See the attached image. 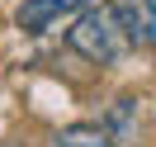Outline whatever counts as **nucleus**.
Returning a JSON list of instances; mask_svg holds the SVG:
<instances>
[{
    "label": "nucleus",
    "mask_w": 156,
    "mask_h": 147,
    "mask_svg": "<svg viewBox=\"0 0 156 147\" xmlns=\"http://www.w3.org/2000/svg\"><path fill=\"white\" fill-rule=\"evenodd\" d=\"M90 0H24L19 5V29L24 33H43V29H52L57 19H66V14H76V10H85Z\"/></svg>",
    "instance_id": "nucleus-2"
},
{
    "label": "nucleus",
    "mask_w": 156,
    "mask_h": 147,
    "mask_svg": "<svg viewBox=\"0 0 156 147\" xmlns=\"http://www.w3.org/2000/svg\"><path fill=\"white\" fill-rule=\"evenodd\" d=\"M118 10H123L128 33H133L137 43H151L156 48V0H128V5H118Z\"/></svg>",
    "instance_id": "nucleus-3"
},
{
    "label": "nucleus",
    "mask_w": 156,
    "mask_h": 147,
    "mask_svg": "<svg viewBox=\"0 0 156 147\" xmlns=\"http://www.w3.org/2000/svg\"><path fill=\"white\" fill-rule=\"evenodd\" d=\"M66 43H71L85 62L109 67V62H118V57L128 52L133 33H128L123 10H118V5H85V10L76 14V24L66 29Z\"/></svg>",
    "instance_id": "nucleus-1"
},
{
    "label": "nucleus",
    "mask_w": 156,
    "mask_h": 147,
    "mask_svg": "<svg viewBox=\"0 0 156 147\" xmlns=\"http://www.w3.org/2000/svg\"><path fill=\"white\" fill-rule=\"evenodd\" d=\"M57 147H114V138L95 123H71L57 133Z\"/></svg>",
    "instance_id": "nucleus-4"
}]
</instances>
